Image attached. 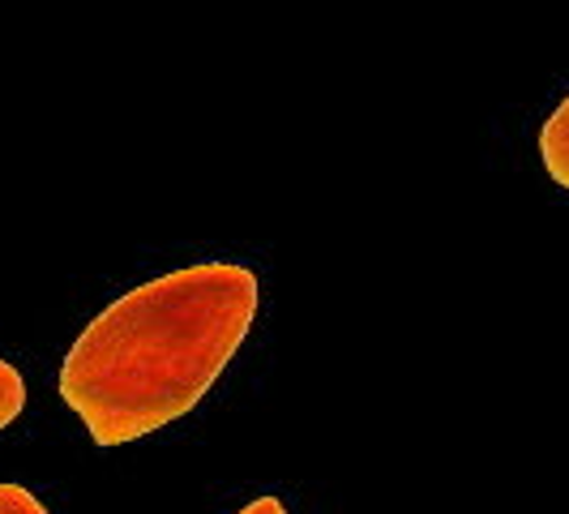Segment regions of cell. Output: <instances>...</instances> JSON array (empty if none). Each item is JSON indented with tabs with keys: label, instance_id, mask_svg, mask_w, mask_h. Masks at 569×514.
<instances>
[{
	"label": "cell",
	"instance_id": "obj_1",
	"mask_svg": "<svg viewBox=\"0 0 569 514\" xmlns=\"http://www.w3.org/2000/svg\"><path fill=\"white\" fill-rule=\"evenodd\" d=\"M261 305L249 266L198 261L124 291L60 365V395L99 446H124L189 416L231 365Z\"/></svg>",
	"mask_w": 569,
	"mask_h": 514
},
{
	"label": "cell",
	"instance_id": "obj_4",
	"mask_svg": "<svg viewBox=\"0 0 569 514\" xmlns=\"http://www.w3.org/2000/svg\"><path fill=\"white\" fill-rule=\"evenodd\" d=\"M0 514H48V506L22 485H0Z\"/></svg>",
	"mask_w": 569,
	"mask_h": 514
},
{
	"label": "cell",
	"instance_id": "obj_3",
	"mask_svg": "<svg viewBox=\"0 0 569 514\" xmlns=\"http://www.w3.org/2000/svg\"><path fill=\"white\" fill-rule=\"evenodd\" d=\"M27 407V382L22 373L13 369L4 356H0V428H9Z\"/></svg>",
	"mask_w": 569,
	"mask_h": 514
},
{
	"label": "cell",
	"instance_id": "obj_2",
	"mask_svg": "<svg viewBox=\"0 0 569 514\" xmlns=\"http://www.w3.org/2000/svg\"><path fill=\"white\" fill-rule=\"evenodd\" d=\"M540 159H543V168H548V176H552L561 189H569V95L552 108V116L543 120Z\"/></svg>",
	"mask_w": 569,
	"mask_h": 514
},
{
	"label": "cell",
	"instance_id": "obj_5",
	"mask_svg": "<svg viewBox=\"0 0 569 514\" xmlns=\"http://www.w3.org/2000/svg\"><path fill=\"white\" fill-rule=\"evenodd\" d=\"M236 514H287V511H283V502H279V497H253L244 511H236Z\"/></svg>",
	"mask_w": 569,
	"mask_h": 514
}]
</instances>
